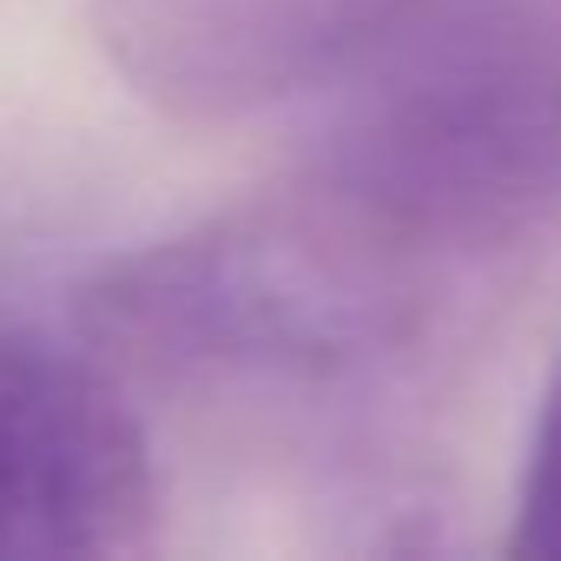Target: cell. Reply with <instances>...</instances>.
Segmentation results:
<instances>
[{"instance_id": "cell-1", "label": "cell", "mask_w": 561, "mask_h": 561, "mask_svg": "<svg viewBox=\"0 0 561 561\" xmlns=\"http://www.w3.org/2000/svg\"><path fill=\"white\" fill-rule=\"evenodd\" d=\"M344 87L298 172L436 291L561 218V0H443Z\"/></svg>"}, {"instance_id": "cell-2", "label": "cell", "mask_w": 561, "mask_h": 561, "mask_svg": "<svg viewBox=\"0 0 561 561\" xmlns=\"http://www.w3.org/2000/svg\"><path fill=\"white\" fill-rule=\"evenodd\" d=\"M449 291L364 238L298 165L152 244L80 291L100 357L172 383L337 390L410 357Z\"/></svg>"}, {"instance_id": "cell-3", "label": "cell", "mask_w": 561, "mask_h": 561, "mask_svg": "<svg viewBox=\"0 0 561 561\" xmlns=\"http://www.w3.org/2000/svg\"><path fill=\"white\" fill-rule=\"evenodd\" d=\"M152 528V436L100 351L0 331V561L139 554Z\"/></svg>"}, {"instance_id": "cell-4", "label": "cell", "mask_w": 561, "mask_h": 561, "mask_svg": "<svg viewBox=\"0 0 561 561\" xmlns=\"http://www.w3.org/2000/svg\"><path fill=\"white\" fill-rule=\"evenodd\" d=\"M443 0H87L106 67L165 119L218 126L344 87Z\"/></svg>"}, {"instance_id": "cell-5", "label": "cell", "mask_w": 561, "mask_h": 561, "mask_svg": "<svg viewBox=\"0 0 561 561\" xmlns=\"http://www.w3.org/2000/svg\"><path fill=\"white\" fill-rule=\"evenodd\" d=\"M508 554H522V561H561V357H554V377L541 390L535 436H528V456H522Z\"/></svg>"}]
</instances>
